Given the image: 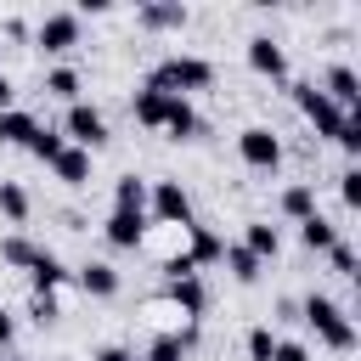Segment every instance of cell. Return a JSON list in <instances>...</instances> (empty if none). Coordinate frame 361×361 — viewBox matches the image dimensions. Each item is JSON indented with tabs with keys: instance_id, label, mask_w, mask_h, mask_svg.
I'll use <instances>...</instances> for the list:
<instances>
[{
	"instance_id": "obj_31",
	"label": "cell",
	"mask_w": 361,
	"mask_h": 361,
	"mask_svg": "<svg viewBox=\"0 0 361 361\" xmlns=\"http://www.w3.org/2000/svg\"><path fill=\"white\" fill-rule=\"evenodd\" d=\"M327 259H333V271H338L344 282H355V276H361V259H355V248H350L344 237H338V243L327 248Z\"/></svg>"
},
{
	"instance_id": "obj_3",
	"label": "cell",
	"mask_w": 361,
	"mask_h": 361,
	"mask_svg": "<svg viewBox=\"0 0 361 361\" xmlns=\"http://www.w3.org/2000/svg\"><path fill=\"white\" fill-rule=\"evenodd\" d=\"M62 141L68 147H85V152H102L107 141H113V130H107V113L90 102V96H79V102H68L62 107Z\"/></svg>"
},
{
	"instance_id": "obj_7",
	"label": "cell",
	"mask_w": 361,
	"mask_h": 361,
	"mask_svg": "<svg viewBox=\"0 0 361 361\" xmlns=\"http://www.w3.org/2000/svg\"><path fill=\"white\" fill-rule=\"evenodd\" d=\"M79 34H85V17H79V11H62V6H56V11H45V17L34 23V45H39V51H51V56L73 51V45H79Z\"/></svg>"
},
{
	"instance_id": "obj_14",
	"label": "cell",
	"mask_w": 361,
	"mask_h": 361,
	"mask_svg": "<svg viewBox=\"0 0 361 361\" xmlns=\"http://www.w3.org/2000/svg\"><path fill=\"white\" fill-rule=\"evenodd\" d=\"M73 288H79L85 299H113V293L124 288V276H118V265H107V259H85V265H73Z\"/></svg>"
},
{
	"instance_id": "obj_11",
	"label": "cell",
	"mask_w": 361,
	"mask_h": 361,
	"mask_svg": "<svg viewBox=\"0 0 361 361\" xmlns=\"http://www.w3.org/2000/svg\"><path fill=\"white\" fill-rule=\"evenodd\" d=\"M243 56H248V68H254L259 79H288V51H282V39H271V34H248Z\"/></svg>"
},
{
	"instance_id": "obj_10",
	"label": "cell",
	"mask_w": 361,
	"mask_h": 361,
	"mask_svg": "<svg viewBox=\"0 0 361 361\" xmlns=\"http://www.w3.org/2000/svg\"><path fill=\"white\" fill-rule=\"evenodd\" d=\"M68 282H73V271L62 265V254L39 243V254L28 259V293H62Z\"/></svg>"
},
{
	"instance_id": "obj_39",
	"label": "cell",
	"mask_w": 361,
	"mask_h": 361,
	"mask_svg": "<svg viewBox=\"0 0 361 361\" xmlns=\"http://www.w3.org/2000/svg\"><path fill=\"white\" fill-rule=\"evenodd\" d=\"M6 361H34V355H6Z\"/></svg>"
},
{
	"instance_id": "obj_24",
	"label": "cell",
	"mask_w": 361,
	"mask_h": 361,
	"mask_svg": "<svg viewBox=\"0 0 361 361\" xmlns=\"http://www.w3.org/2000/svg\"><path fill=\"white\" fill-rule=\"evenodd\" d=\"M338 237H344V231H338V226H333V220H327L322 209H316L310 220H299V243H305L310 254H327V248H333Z\"/></svg>"
},
{
	"instance_id": "obj_15",
	"label": "cell",
	"mask_w": 361,
	"mask_h": 361,
	"mask_svg": "<svg viewBox=\"0 0 361 361\" xmlns=\"http://www.w3.org/2000/svg\"><path fill=\"white\" fill-rule=\"evenodd\" d=\"M180 254H186L197 271H203V265H220V254H226V237H220L214 226L192 220V226H186V248H180Z\"/></svg>"
},
{
	"instance_id": "obj_29",
	"label": "cell",
	"mask_w": 361,
	"mask_h": 361,
	"mask_svg": "<svg viewBox=\"0 0 361 361\" xmlns=\"http://www.w3.org/2000/svg\"><path fill=\"white\" fill-rule=\"evenodd\" d=\"M147 186L152 180H141V175H118L113 180V209H147Z\"/></svg>"
},
{
	"instance_id": "obj_37",
	"label": "cell",
	"mask_w": 361,
	"mask_h": 361,
	"mask_svg": "<svg viewBox=\"0 0 361 361\" xmlns=\"http://www.w3.org/2000/svg\"><path fill=\"white\" fill-rule=\"evenodd\" d=\"M6 107H17V85H11V73L0 68V113H6Z\"/></svg>"
},
{
	"instance_id": "obj_28",
	"label": "cell",
	"mask_w": 361,
	"mask_h": 361,
	"mask_svg": "<svg viewBox=\"0 0 361 361\" xmlns=\"http://www.w3.org/2000/svg\"><path fill=\"white\" fill-rule=\"evenodd\" d=\"M276 338H282V333H276L271 322H254V327L243 333V350H248V361H271V355H276Z\"/></svg>"
},
{
	"instance_id": "obj_17",
	"label": "cell",
	"mask_w": 361,
	"mask_h": 361,
	"mask_svg": "<svg viewBox=\"0 0 361 361\" xmlns=\"http://www.w3.org/2000/svg\"><path fill=\"white\" fill-rule=\"evenodd\" d=\"M186 6L180 0H152V6H135V28H152V34H169V28H186Z\"/></svg>"
},
{
	"instance_id": "obj_22",
	"label": "cell",
	"mask_w": 361,
	"mask_h": 361,
	"mask_svg": "<svg viewBox=\"0 0 361 361\" xmlns=\"http://www.w3.org/2000/svg\"><path fill=\"white\" fill-rule=\"evenodd\" d=\"M220 265L231 271V282H237V288H254V282L265 276V265H259V259H254V254H248L243 243H226V254H220Z\"/></svg>"
},
{
	"instance_id": "obj_18",
	"label": "cell",
	"mask_w": 361,
	"mask_h": 361,
	"mask_svg": "<svg viewBox=\"0 0 361 361\" xmlns=\"http://www.w3.org/2000/svg\"><path fill=\"white\" fill-rule=\"evenodd\" d=\"M39 90L56 96V102H79V96H85V73H79L73 62H51V68L39 73Z\"/></svg>"
},
{
	"instance_id": "obj_4",
	"label": "cell",
	"mask_w": 361,
	"mask_h": 361,
	"mask_svg": "<svg viewBox=\"0 0 361 361\" xmlns=\"http://www.w3.org/2000/svg\"><path fill=\"white\" fill-rule=\"evenodd\" d=\"M293 107L305 113V124H310L322 141H338V130H344V107H333V102L322 96L316 79H293Z\"/></svg>"
},
{
	"instance_id": "obj_2",
	"label": "cell",
	"mask_w": 361,
	"mask_h": 361,
	"mask_svg": "<svg viewBox=\"0 0 361 361\" xmlns=\"http://www.w3.org/2000/svg\"><path fill=\"white\" fill-rule=\"evenodd\" d=\"M147 85L164 90V96H186V102H192V90H209V85H214V62L197 56V51H169V56L147 73Z\"/></svg>"
},
{
	"instance_id": "obj_38",
	"label": "cell",
	"mask_w": 361,
	"mask_h": 361,
	"mask_svg": "<svg viewBox=\"0 0 361 361\" xmlns=\"http://www.w3.org/2000/svg\"><path fill=\"white\" fill-rule=\"evenodd\" d=\"M276 322H299V299H276Z\"/></svg>"
},
{
	"instance_id": "obj_19",
	"label": "cell",
	"mask_w": 361,
	"mask_h": 361,
	"mask_svg": "<svg viewBox=\"0 0 361 361\" xmlns=\"http://www.w3.org/2000/svg\"><path fill=\"white\" fill-rule=\"evenodd\" d=\"M276 214L293 220V226L310 220V214H316V186H310V180H288V186L276 192Z\"/></svg>"
},
{
	"instance_id": "obj_9",
	"label": "cell",
	"mask_w": 361,
	"mask_h": 361,
	"mask_svg": "<svg viewBox=\"0 0 361 361\" xmlns=\"http://www.w3.org/2000/svg\"><path fill=\"white\" fill-rule=\"evenodd\" d=\"M192 350H197V322H180V327H158L141 361H192Z\"/></svg>"
},
{
	"instance_id": "obj_23",
	"label": "cell",
	"mask_w": 361,
	"mask_h": 361,
	"mask_svg": "<svg viewBox=\"0 0 361 361\" xmlns=\"http://www.w3.org/2000/svg\"><path fill=\"white\" fill-rule=\"evenodd\" d=\"M28 214H34L28 186H23V180H0V220H6V226H28Z\"/></svg>"
},
{
	"instance_id": "obj_1",
	"label": "cell",
	"mask_w": 361,
	"mask_h": 361,
	"mask_svg": "<svg viewBox=\"0 0 361 361\" xmlns=\"http://www.w3.org/2000/svg\"><path fill=\"white\" fill-rule=\"evenodd\" d=\"M299 322L316 333V344H327L333 355H350L355 350V322H350V310L338 305V299H327V293H305L299 299Z\"/></svg>"
},
{
	"instance_id": "obj_21",
	"label": "cell",
	"mask_w": 361,
	"mask_h": 361,
	"mask_svg": "<svg viewBox=\"0 0 361 361\" xmlns=\"http://www.w3.org/2000/svg\"><path fill=\"white\" fill-rule=\"evenodd\" d=\"M130 113H135V124H141V130H164L169 96H164V90H152V85H141V90H130Z\"/></svg>"
},
{
	"instance_id": "obj_13",
	"label": "cell",
	"mask_w": 361,
	"mask_h": 361,
	"mask_svg": "<svg viewBox=\"0 0 361 361\" xmlns=\"http://www.w3.org/2000/svg\"><path fill=\"white\" fill-rule=\"evenodd\" d=\"M102 237H107L113 248H141V243H147V209H107Z\"/></svg>"
},
{
	"instance_id": "obj_16",
	"label": "cell",
	"mask_w": 361,
	"mask_h": 361,
	"mask_svg": "<svg viewBox=\"0 0 361 361\" xmlns=\"http://www.w3.org/2000/svg\"><path fill=\"white\" fill-rule=\"evenodd\" d=\"M51 169H56V180L62 186H90V175H96V152H85V147H62L56 158H51Z\"/></svg>"
},
{
	"instance_id": "obj_8",
	"label": "cell",
	"mask_w": 361,
	"mask_h": 361,
	"mask_svg": "<svg viewBox=\"0 0 361 361\" xmlns=\"http://www.w3.org/2000/svg\"><path fill=\"white\" fill-rule=\"evenodd\" d=\"M164 305H169L180 322H203V310H209L203 276H197V271H192V276H164Z\"/></svg>"
},
{
	"instance_id": "obj_32",
	"label": "cell",
	"mask_w": 361,
	"mask_h": 361,
	"mask_svg": "<svg viewBox=\"0 0 361 361\" xmlns=\"http://www.w3.org/2000/svg\"><path fill=\"white\" fill-rule=\"evenodd\" d=\"M28 316H34L39 327L62 322V299H56V293H28Z\"/></svg>"
},
{
	"instance_id": "obj_30",
	"label": "cell",
	"mask_w": 361,
	"mask_h": 361,
	"mask_svg": "<svg viewBox=\"0 0 361 361\" xmlns=\"http://www.w3.org/2000/svg\"><path fill=\"white\" fill-rule=\"evenodd\" d=\"M338 197H344V214H355V209H361V169H355V164H344V169H338Z\"/></svg>"
},
{
	"instance_id": "obj_33",
	"label": "cell",
	"mask_w": 361,
	"mask_h": 361,
	"mask_svg": "<svg viewBox=\"0 0 361 361\" xmlns=\"http://www.w3.org/2000/svg\"><path fill=\"white\" fill-rule=\"evenodd\" d=\"M338 152L344 158H361V107L344 113V130H338Z\"/></svg>"
},
{
	"instance_id": "obj_35",
	"label": "cell",
	"mask_w": 361,
	"mask_h": 361,
	"mask_svg": "<svg viewBox=\"0 0 361 361\" xmlns=\"http://www.w3.org/2000/svg\"><path fill=\"white\" fill-rule=\"evenodd\" d=\"M90 361H141V355H135L130 344H102V350H96Z\"/></svg>"
},
{
	"instance_id": "obj_27",
	"label": "cell",
	"mask_w": 361,
	"mask_h": 361,
	"mask_svg": "<svg viewBox=\"0 0 361 361\" xmlns=\"http://www.w3.org/2000/svg\"><path fill=\"white\" fill-rule=\"evenodd\" d=\"M34 254H39V243H34V237H23V231H6V237H0V259H6L11 271H28V259H34Z\"/></svg>"
},
{
	"instance_id": "obj_5",
	"label": "cell",
	"mask_w": 361,
	"mask_h": 361,
	"mask_svg": "<svg viewBox=\"0 0 361 361\" xmlns=\"http://www.w3.org/2000/svg\"><path fill=\"white\" fill-rule=\"evenodd\" d=\"M237 158L254 169V175H276L282 169V135L271 124H243L237 130Z\"/></svg>"
},
{
	"instance_id": "obj_12",
	"label": "cell",
	"mask_w": 361,
	"mask_h": 361,
	"mask_svg": "<svg viewBox=\"0 0 361 361\" xmlns=\"http://www.w3.org/2000/svg\"><path fill=\"white\" fill-rule=\"evenodd\" d=\"M322 96H327L333 107L355 113V107H361V73H355L350 62H327V73H322Z\"/></svg>"
},
{
	"instance_id": "obj_34",
	"label": "cell",
	"mask_w": 361,
	"mask_h": 361,
	"mask_svg": "<svg viewBox=\"0 0 361 361\" xmlns=\"http://www.w3.org/2000/svg\"><path fill=\"white\" fill-rule=\"evenodd\" d=\"M271 361H310V344L305 338H276V355Z\"/></svg>"
},
{
	"instance_id": "obj_25",
	"label": "cell",
	"mask_w": 361,
	"mask_h": 361,
	"mask_svg": "<svg viewBox=\"0 0 361 361\" xmlns=\"http://www.w3.org/2000/svg\"><path fill=\"white\" fill-rule=\"evenodd\" d=\"M34 130H39V118H34L28 107H6V113H0V147H23Z\"/></svg>"
},
{
	"instance_id": "obj_6",
	"label": "cell",
	"mask_w": 361,
	"mask_h": 361,
	"mask_svg": "<svg viewBox=\"0 0 361 361\" xmlns=\"http://www.w3.org/2000/svg\"><path fill=\"white\" fill-rule=\"evenodd\" d=\"M147 214H152L158 226H180V231H186V226H192V192L164 175V180L147 186Z\"/></svg>"
},
{
	"instance_id": "obj_36",
	"label": "cell",
	"mask_w": 361,
	"mask_h": 361,
	"mask_svg": "<svg viewBox=\"0 0 361 361\" xmlns=\"http://www.w3.org/2000/svg\"><path fill=\"white\" fill-rule=\"evenodd\" d=\"M11 344H17V316L0 305V350H11Z\"/></svg>"
},
{
	"instance_id": "obj_26",
	"label": "cell",
	"mask_w": 361,
	"mask_h": 361,
	"mask_svg": "<svg viewBox=\"0 0 361 361\" xmlns=\"http://www.w3.org/2000/svg\"><path fill=\"white\" fill-rule=\"evenodd\" d=\"M62 147H68V141H62V130H56V124H39V130L23 141V152H28V158H39V164H51Z\"/></svg>"
},
{
	"instance_id": "obj_20",
	"label": "cell",
	"mask_w": 361,
	"mask_h": 361,
	"mask_svg": "<svg viewBox=\"0 0 361 361\" xmlns=\"http://www.w3.org/2000/svg\"><path fill=\"white\" fill-rule=\"evenodd\" d=\"M243 248H248L259 265H271V259L282 254V231H276L271 220H243Z\"/></svg>"
}]
</instances>
